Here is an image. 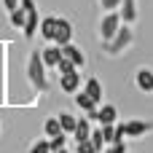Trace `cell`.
I'll return each mask as SVG.
<instances>
[{
	"label": "cell",
	"instance_id": "cell-14",
	"mask_svg": "<svg viewBox=\"0 0 153 153\" xmlns=\"http://www.w3.org/2000/svg\"><path fill=\"white\" fill-rule=\"evenodd\" d=\"M89 134H91L89 118H78V121H75V129H73V140H75V143H83V140H89Z\"/></svg>",
	"mask_w": 153,
	"mask_h": 153
},
{
	"label": "cell",
	"instance_id": "cell-16",
	"mask_svg": "<svg viewBox=\"0 0 153 153\" xmlns=\"http://www.w3.org/2000/svg\"><path fill=\"white\" fill-rule=\"evenodd\" d=\"M56 118H59V126H62V132L65 134H73V129H75V116L73 113H67V110H62V113H56Z\"/></svg>",
	"mask_w": 153,
	"mask_h": 153
},
{
	"label": "cell",
	"instance_id": "cell-24",
	"mask_svg": "<svg viewBox=\"0 0 153 153\" xmlns=\"http://www.w3.org/2000/svg\"><path fill=\"white\" fill-rule=\"evenodd\" d=\"M30 153H51V145H48V140H38V143H32Z\"/></svg>",
	"mask_w": 153,
	"mask_h": 153
},
{
	"label": "cell",
	"instance_id": "cell-25",
	"mask_svg": "<svg viewBox=\"0 0 153 153\" xmlns=\"http://www.w3.org/2000/svg\"><path fill=\"white\" fill-rule=\"evenodd\" d=\"M56 70H59V73H73V70H78V67H75L70 59H65V56H62V59H59V65H56Z\"/></svg>",
	"mask_w": 153,
	"mask_h": 153
},
{
	"label": "cell",
	"instance_id": "cell-28",
	"mask_svg": "<svg viewBox=\"0 0 153 153\" xmlns=\"http://www.w3.org/2000/svg\"><path fill=\"white\" fill-rule=\"evenodd\" d=\"M3 5H5V11H13V8H19V0H3Z\"/></svg>",
	"mask_w": 153,
	"mask_h": 153
},
{
	"label": "cell",
	"instance_id": "cell-10",
	"mask_svg": "<svg viewBox=\"0 0 153 153\" xmlns=\"http://www.w3.org/2000/svg\"><path fill=\"white\" fill-rule=\"evenodd\" d=\"M118 13H121V22L124 24H134L137 22V0H121Z\"/></svg>",
	"mask_w": 153,
	"mask_h": 153
},
{
	"label": "cell",
	"instance_id": "cell-29",
	"mask_svg": "<svg viewBox=\"0 0 153 153\" xmlns=\"http://www.w3.org/2000/svg\"><path fill=\"white\" fill-rule=\"evenodd\" d=\"M51 153H67V151H65V148H59V151H51Z\"/></svg>",
	"mask_w": 153,
	"mask_h": 153
},
{
	"label": "cell",
	"instance_id": "cell-20",
	"mask_svg": "<svg viewBox=\"0 0 153 153\" xmlns=\"http://www.w3.org/2000/svg\"><path fill=\"white\" fill-rule=\"evenodd\" d=\"M43 129H46V134H48V137L59 134V132H62V126H59V118H56V116H51V118L43 124Z\"/></svg>",
	"mask_w": 153,
	"mask_h": 153
},
{
	"label": "cell",
	"instance_id": "cell-8",
	"mask_svg": "<svg viewBox=\"0 0 153 153\" xmlns=\"http://www.w3.org/2000/svg\"><path fill=\"white\" fill-rule=\"evenodd\" d=\"M38 24H40V16H38V8L32 5V8H27V16H24V27H22L24 38H35Z\"/></svg>",
	"mask_w": 153,
	"mask_h": 153
},
{
	"label": "cell",
	"instance_id": "cell-1",
	"mask_svg": "<svg viewBox=\"0 0 153 153\" xmlns=\"http://www.w3.org/2000/svg\"><path fill=\"white\" fill-rule=\"evenodd\" d=\"M27 78L30 83L38 89V91H46L48 89V78H46V65L40 59V51H32L30 59H27Z\"/></svg>",
	"mask_w": 153,
	"mask_h": 153
},
{
	"label": "cell",
	"instance_id": "cell-11",
	"mask_svg": "<svg viewBox=\"0 0 153 153\" xmlns=\"http://www.w3.org/2000/svg\"><path fill=\"white\" fill-rule=\"evenodd\" d=\"M62 56H65V59H70V62H73L75 67H83V62H86V56L81 54V48H78V46L73 43V40L62 46Z\"/></svg>",
	"mask_w": 153,
	"mask_h": 153
},
{
	"label": "cell",
	"instance_id": "cell-6",
	"mask_svg": "<svg viewBox=\"0 0 153 153\" xmlns=\"http://www.w3.org/2000/svg\"><path fill=\"white\" fill-rule=\"evenodd\" d=\"M134 86H137L143 94H153V70L151 67H140V70H137Z\"/></svg>",
	"mask_w": 153,
	"mask_h": 153
},
{
	"label": "cell",
	"instance_id": "cell-7",
	"mask_svg": "<svg viewBox=\"0 0 153 153\" xmlns=\"http://www.w3.org/2000/svg\"><path fill=\"white\" fill-rule=\"evenodd\" d=\"M59 89H62L65 94H75V91L81 89V75H78V70H73V73H62V78H59Z\"/></svg>",
	"mask_w": 153,
	"mask_h": 153
},
{
	"label": "cell",
	"instance_id": "cell-19",
	"mask_svg": "<svg viewBox=\"0 0 153 153\" xmlns=\"http://www.w3.org/2000/svg\"><path fill=\"white\" fill-rule=\"evenodd\" d=\"M24 16H27V11H24L22 5H19V8H13V11H11V24L22 30V27H24Z\"/></svg>",
	"mask_w": 153,
	"mask_h": 153
},
{
	"label": "cell",
	"instance_id": "cell-13",
	"mask_svg": "<svg viewBox=\"0 0 153 153\" xmlns=\"http://www.w3.org/2000/svg\"><path fill=\"white\" fill-rule=\"evenodd\" d=\"M54 27H56V16H46V19H40V24H38V32L43 35V40L54 43Z\"/></svg>",
	"mask_w": 153,
	"mask_h": 153
},
{
	"label": "cell",
	"instance_id": "cell-22",
	"mask_svg": "<svg viewBox=\"0 0 153 153\" xmlns=\"http://www.w3.org/2000/svg\"><path fill=\"white\" fill-rule=\"evenodd\" d=\"M89 140L94 143V148H97V153H102V148H105V140H102V132H100V129H94V132L89 134Z\"/></svg>",
	"mask_w": 153,
	"mask_h": 153
},
{
	"label": "cell",
	"instance_id": "cell-17",
	"mask_svg": "<svg viewBox=\"0 0 153 153\" xmlns=\"http://www.w3.org/2000/svg\"><path fill=\"white\" fill-rule=\"evenodd\" d=\"M75 105L81 108V110H86V113H91V110H97V102L86 94V91H75Z\"/></svg>",
	"mask_w": 153,
	"mask_h": 153
},
{
	"label": "cell",
	"instance_id": "cell-18",
	"mask_svg": "<svg viewBox=\"0 0 153 153\" xmlns=\"http://www.w3.org/2000/svg\"><path fill=\"white\" fill-rule=\"evenodd\" d=\"M100 132H102V140H105L108 145H110V143H121V140H118V134H116V124H102V129H100Z\"/></svg>",
	"mask_w": 153,
	"mask_h": 153
},
{
	"label": "cell",
	"instance_id": "cell-4",
	"mask_svg": "<svg viewBox=\"0 0 153 153\" xmlns=\"http://www.w3.org/2000/svg\"><path fill=\"white\" fill-rule=\"evenodd\" d=\"M121 126H124V137H145L148 132H153V121H140V118L121 121Z\"/></svg>",
	"mask_w": 153,
	"mask_h": 153
},
{
	"label": "cell",
	"instance_id": "cell-12",
	"mask_svg": "<svg viewBox=\"0 0 153 153\" xmlns=\"http://www.w3.org/2000/svg\"><path fill=\"white\" fill-rule=\"evenodd\" d=\"M94 121H100V124H116V121H118L116 105H102V108L94 113Z\"/></svg>",
	"mask_w": 153,
	"mask_h": 153
},
{
	"label": "cell",
	"instance_id": "cell-26",
	"mask_svg": "<svg viewBox=\"0 0 153 153\" xmlns=\"http://www.w3.org/2000/svg\"><path fill=\"white\" fill-rule=\"evenodd\" d=\"M100 5H102V11H118L121 0H100Z\"/></svg>",
	"mask_w": 153,
	"mask_h": 153
},
{
	"label": "cell",
	"instance_id": "cell-9",
	"mask_svg": "<svg viewBox=\"0 0 153 153\" xmlns=\"http://www.w3.org/2000/svg\"><path fill=\"white\" fill-rule=\"evenodd\" d=\"M40 59H43V65H46V67H56V65H59V59H62V46L51 43V46L40 48Z\"/></svg>",
	"mask_w": 153,
	"mask_h": 153
},
{
	"label": "cell",
	"instance_id": "cell-23",
	"mask_svg": "<svg viewBox=\"0 0 153 153\" xmlns=\"http://www.w3.org/2000/svg\"><path fill=\"white\" fill-rule=\"evenodd\" d=\"M75 153H97L91 140H83V143H75Z\"/></svg>",
	"mask_w": 153,
	"mask_h": 153
},
{
	"label": "cell",
	"instance_id": "cell-15",
	"mask_svg": "<svg viewBox=\"0 0 153 153\" xmlns=\"http://www.w3.org/2000/svg\"><path fill=\"white\" fill-rule=\"evenodd\" d=\"M83 91L100 105V100H102V83L97 81V78H86V83H83Z\"/></svg>",
	"mask_w": 153,
	"mask_h": 153
},
{
	"label": "cell",
	"instance_id": "cell-5",
	"mask_svg": "<svg viewBox=\"0 0 153 153\" xmlns=\"http://www.w3.org/2000/svg\"><path fill=\"white\" fill-rule=\"evenodd\" d=\"M73 40V24L67 22V19H59L56 16V27H54V43L56 46H65V43H70Z\"/></svg>",
	"mask_w": 153,
	"mask_h": 153
},
{
	"label": "cell",
	"instance_id": "cell-3",
	"mask_svg": "<svg viewBox=\"0 0 153 153\" xmlns=\"http://www.w3.org/2000/svg\"><path fill=\"white\" fill-rule=\"evenodd\" d=\"M121 24H124V22H121V13H118V11H105V16H102V22H100V38H102V43L113 40Z\"/></svg>",
	"mask_w": 153,
	"mask_h": 153
},
{
	"label": "cell",
	"instance_id": "cell-2",
	"mask_svg": "<svg viewBox=\"0 0 153 153\" xmlns=\"http://www.w3.org/2000/svg\"><path fill=\"white\" fill-rule=\"evenodd\" d=\"M134 43V32H132V24H121L118 27V32H116V38L113 40H108V43H102V48L108 51V54H124L129 46Z\"/></svg>",
	"mask_w": 153,
	"mask_h": 153
},
{
	"label": "cell",
	"instance_id": "cell-21",
	"mask_svg": "<svg viewBox=\"0 0 153 153\" xmlns=\"http://www.w3.org/2000/svg\"><path fill=\"white\" fill-rule=\"evenodd\" d=\"M65 143H67V134H65V132H59V134L48 137V145H51V151H59V148H65Z\"/></svg>",
	"mask_w": 153,
	"mask_h": 153
},
{
	"label": "cell",
	"instance_id": "cell-27",
	"mask_svg": "<svg viewBox=\"0 0 153 153\" xmlns=\"http://www.w3.org/2000/svg\"><path fill=\"white\" fill-rule=\"evenodd\" d=\"M105 153H126V145H124V140H121V143H110V148H108Z\"/></svg>",
	"mask_w": 153,
	"mask_h": 153
}]
</instances>
